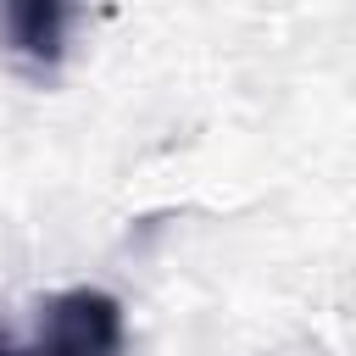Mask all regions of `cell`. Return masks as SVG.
Segmentation results:
<instances>
[{
    "mask_svg": "<svg viewBox=\"0 0 356 356\" xmlns=\"http://www.w3.org/2000/svg\"><path fill=\"white\" fill-rule=\"evenodd\" d=\"M122 300L95 284L39 300L28 328L0 323V356H122Z\"/></svg>",
    "mask_w": 356,
    "mask_h": 356,
    "instance_id": "1",
    "label": "cell"
},
{
    "mask_svg": "<svg viewBox=\"0 0 356 356\" xmlns=\"http://www.w3.org/2000/svg\"><path fill=\"white\" fill-rule=\"evenodd\" d=\"M83 0H0V44L17 67L50 78L72 50Z\"/></svg>",
    "mask_w": 356,
    "mask_h": 356,
    "instance_id": "2",
    "label": "cell"
}]
</instances>
